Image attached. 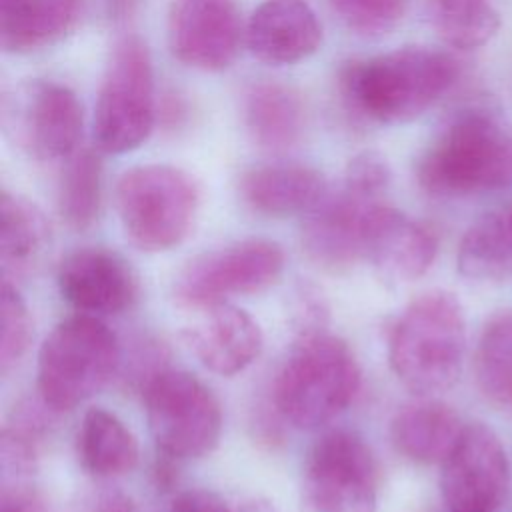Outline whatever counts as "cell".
Here are the masks:
<instances>
[{"label":"cell","instance_id":"obj_1","mask_svg":"<svg viewBox=\"0 0 512 512\" xmlns=\"http://www.w3.org/2000/svg\"><path fill=\"white\" fill-rule=\"evenodd\" d=\"M458 62L434 48L402 46L340 70L342 100L376 124H406L432 108L458 80Z\"/></svg>","mask_w":512,"mask_h":512},{"label":"cell","instance_id":"obj_2","mask_svg":"<svg viewBox=\"0 0 512 512\" xmlns=\"http://www.w3.org/2000/svg\"><path fill=\"white\" fill-rule=\"evenodd\" d=\"M466 352V318L448 290L416 296L396 318L388 336V362L396 378L426 396L454 386Z\"/></svg>","mask_w":512,"mask_h":512},{"label":"cell","instance_id":"obj_3","mask_svg":"<svg viewBox=\"0 0 512 512\" xmlns=\"http://www.w3.org/2000/svg\"><path fill=\"white\" fill-rule=\"evenodd\" d=\"M416 180L438 198H464L512 186V134L490 114L452 118L416 164Z\"/></svg>","mask_w":512,"mask_h":512},{"label":"cell","instance_id":"obj_4","mask_svg":"<svg viewBox=\"0 0 512 512\" xmlns=\"http://www.w3.org/2000/svg\"><path fill=\"white\" fill-rule=\"evenodd\" d=\"M360 364L338 336H302L276 374V412L296 428H318L344 412L360 390Z\"/></svg>","mask_w":512,"mask_h":512},{"label":"cell","instance_id":"obj_5","mask_svg":"<svg viewBox=\"0 0 512 512\" xmlns=\"http://www.w3.org/2000/svg\"><path fill=\"white\" fill-rule=\"evenodd\" d=\"M120 364L114 332L90 314L62 320L38 350L36 388L52 412L80 406L100 392Z\"/></svg>","mask_w":512,"mask_h":512},{"label":"cell","instance_id":"obj_6","mask_svg":"<svg viewBox=\"0 0 512 512\" xmlns=\"http://www.w3.org/2000/svg\"><path fill=\"white\" fill-rule=\"evenodd\" d=\"M200 206L196 180L170 164H142L120 174L116 210L130 244L166 252L190 234Z\"/></svg>","mask_w":512,"mask_h":512},{"label":"cell","instance_id":"obj_7","mask_svg":"<svg viewBox=\"0 0 512 512\" xmlns=\"http://www.w3.org/2000/svg\"><path fill=\"white\" fill-rule=\"evenodd\" d=\"M156 120L154 68L146 42L124 34L114 44L96 96L92 136L100 152L126 154L142 146Z\"/></svg>","mask_w":512,"mask_h":512},{"label":"cell","instance_id":"obj_8","mask_svg":"<svg viewBox=\"0 0 512 512\" xmlns=\"http://www.w3.org/2000/svg\"><path fill=\"white\" fill-rule=\"evenodd\" d=\"M146 420L160 454L174 460L210 454L222 434L214 392L184 370H160L144 386Z\"/></svg>","mask_w":512,"mask_h":512},{"label":"cell","instance_id":"obj_9","mask_svg":"<svg viewBox=\"0 0 512 512\" xmlns=\"http://www.w3.org/2000/svg\"><path fill=\"white\" fill-rule=\"evenodd\" d=\"M380 470L366 440L330 430L310 448L300 482V512H376Z\"/></svg>","mask_w":512,"mask_h":512},{"label":"cell","instance_id":"obj_10","mask_svg":"<svg viewBox=\"0 0 512 512\" xmlns=\"http://www.w3.org/2000/svg\"><path fill=\"white\" fill-rule=\"evenodd\" d=\"M2 124L26 156L40 162L68 160L82 138L84 112L66 84L28 80L4 96Z\"/></svg>","mask_w":512,"mask_h":512},{"label":"cell","instance_id":"obj_11","mask_svg":"<svg viewBox=\"0 0 512 512\" xmlns=\"http://www.w3.org/2000/svg\"><path fill=\"white\" fill-rule=\"evenodd\" d=\"M284 250L266 238H246L194 258L176 278L174 298L188 308H206L230 296L258 294L284 270Z\"/></svg>","mask_w":512,"mask_h":512},{"label":"cell","instance_id":"obj_12","mask_svg":"<svg viewBox=\"0 0 512 512\" xmlns=\"http://www.w3.org/2000/svg\"><path fill=\"white\" fill-rule=\"evenodd\" d=\"M508 484L510 466L498 434L482 422L464 424L442 462L440 494L446 512H496Z\"/></svg>","mask_w":512,"mask_h":512},{"label":"cell","instance_id":"obj_13","mask_svg":"<svg viewBox=\"0 0 512 512\" xmlns=\"http://www.w3.org/2000/svg\"><path fill=\"white\" fill-rule=\"evenodd\" d=\"M242 38L246 28L236 0H170L166 40L180 64L220 72L236 60Z\"/></svg>","mask_w":512,"mask_h":512},{"label":"cell","instance_id":"obj_14","mask_svg":"<svg viewBox=\"0 0 512 512\" xmlns=\"http://www.w3.org/2000/svg\"><path fill=\"white\" fill-rule=\"evenodd\" d=\"M380 200V196L360 194L346 186L324 196L302 226V246L308 258L330 272L352 268L364 258L368 218Z\"/></svg>","mask_w":512,"mask_h":512},{"label":"cell","instance_id":"obj_15","mask_svg":"<svg viewBox=\"0 0 512 512\" xmlns=\"http://www.w3.org/2000/svg\"><path fill=\"white\" fill-rule=\"evenodd\" d=\"M58 290L80 312L118 314L138 296V278L132 266L106 248H80L58 266Z\"/></svg>","mask_w":512,"mask_h":512},{"label":"cell","instance_id":"obj_16","mask_svg":"<svg viewBox=\"0 0 512 512\" xmlns=\"http://www.w3.org/2000/svg\"><path fill=\"white\" fill-rule=\"evenodd\" d=\"M438 252L436 234L404 212L376 202L366 228L364 258L388 280L412 282L424 276Z\"/></svg>","mask_w":512,"mask_h":512},{"label":"cell","instance_id":"obj_17","mask_svg":"<svg viewBox=\"0 0 512 512\" xmlns=\"http://www.w3.org/2000/svg\"><path fill=\"white\" fill-rule=\"evenodd\" d=\"M250 54L268 66H292L322 44V24L308 0H264L246 22Z\"/></svg>","mask_w":512,"mask_h":512},{"label":"cell","instance_id":"obj_18","mask_svg":"<svg viewBox=\"0 0 512 512\" xmlns=\"http://www.w3.org/2000/svg\"><path fill=\"white\" fill-rule=\"evenodd\" d=\"M204 316L182 336L202 366L220 376L246 370L262 352L264 336L258 322L242 308L218 302L202 308Z\"/></svg>","mask_w":512,"mask_h":512},{"label":"cell","instance_id":"obj_19","mask_svg":"<svg viewBox=\"0 0 512 512\" xmlns=\"http://www.w3.org/2000/svg\"><path fill=\"white\" fill-rule=\"evenodd\" d=\"M238 192L254 212L284 218L316 208L326 196V178L304 164H262L242 172Z\"/></svg>","mask_w":512,"mask_h":512},{"label":"cell","instance_id":"obj_20","mask_svg":"<svg viewBox=\"0 0 512 512\" xmlns=\"http://www.w3.org/2000/svg\"><path fill=\"white\" fill-rule=\"evenodd\" d=\"M242 122L250 140L266 152L294 148L306 128L300 94L280 82H256L242 98Z\"/></svg>","mask_w":512,"mask_h":512},{"label":"cell","instance_id":"obj_21","mask_svg":"<svg viewBox=\"0 0 512 512\" xmlns=\"http://www.w3.org/2000/svg\"><path fill=\"white\" fill-rule=\"evenodd\" d=\"M82 16V0H0V46L32 54L60 42Z\"/></svg>","mask_w":512,"mask_h":512},{"label":"cell","instance_id":"obj_22","mask_svg":"<svg viewBox=\"0 0 512 512\" xmlns=\"http://www.w3.org/2000/svg\"><path fill=\"white\" fill-rule=\"evenodd\" d=\"M462 430L464 424L456 410L434 398L402 406L390 424L394 448L418 464H442L456 446Z\"/></svg>","mask_w":512,"mask_h":512},{"label":"cell","instance_id":"obj_23","mask_svg":"<svg viewBox=\"0 0 512 512\" xmlns=\"http://www.w3.org/2000/svg\"><path fill=\"white\" fill-rule=\"evenodd\" d=\"M50 244L44 212L26 196L8 190L0 196V266L2 280L24 278L38 266Z\"/></svg>","mask_w":512,"mask_h":512},{"label":"cell","instance_id":"obj_24","mask_svg":"<svg viewBox=\"0 0 512 512\" xmlns=\"http://www.w3.org/2000/svg\"><path fill=\"white\" fill-rule=\"evenodd\" d=\"M82 468L96 478L124 476L138 464V442L130 428L104 408H90L76 434Z\"/></svg>","mask_w":512,"mask_h":512},{"label":"cell","instance_id":"obj_25","mask_svg":"<svg viewBox=\"0 0 512 512\" xmlns=\"http://www.w3.org/2000/svg\"><path fill=\"white\" fill-rule=\"evenodd\" d=\"M458 272L474 282H500L512 272V226L508 212L480 216L464 232L456 252Z\"/></svg>","mask_w":512,"mask_h":512},{"label":"cell","instance_id":"obj_26","mask_svg":"<svg viewBox=\"0 0 512 512\" xmlns=\"http://www.w3.org/2000/svg\"><path fill=\"white\" fill-rule=\"evenodd\" d=\"M472 366L476 388L484 400L512 410V310L494 312L484 322Z\"/></svg>","mask_w":512,"mask_h":512},{"label":"cell","instance_id":"obj_27","mask_svg":"<svg viewBox=\"0 0 512 512\" xmlns=\"http://www.w3.org/2000/svg\"><path fill=\"white\" fill-rule=\"evenodd\" d=\"M426 16L438 38L458 50L480 48L500 30L492 0H426Z\"/></svg>","mask_w":512,"mask_h":512},{"label":"cell","instance_id":"obj_28","mask_svg":"<svg viewBox=\"0 0 512 512\" xmlns=\"http://www.w3.org/2000/svg\"><path fill=\"white\" fill-rule=\"evenodd\" d=\"M102 202V162L92 150H76L58 182V212L72 230L94 224Z\"/></svg>","mask_w":512,"mask_h":512},{"label":"cell","instance_id":"obj_29","mask_svg":"<svg viewBox=\"0 0 512 512\" xmlns=\"http://www.w3.org/2000/svg\"><path fill=\"white\" fill-rule=\"evenodd\" d=\"M46 416L32 404L18 406L0 434L2 484L26 482L38 464L40 444L46 436Z\"/></svg>","mask_w":512,"mask_h":512},{"label":"cell","instance_id":"obj_30","mask_svg":"<svg viewBox=\"0 0 512 512\" xmlns=\"http://www.w3.org/2000/svg\"><path fill=\"white\" fill-rule=\"evenodd\" d=\"M32 338L28 306L12 282L2 280L0 292V372L6 374L26 354Z\"/></svg>","mask_w":512,"mask_h":512},{"label":"cell","instance_id":"obj_31","mask_svg":"<svg viewBox=\"0 0 512 512\" xmlns=\"http://www.w3.org/2000/svg\"><path fill=\"white\" fill-rule=\"evenodd\" d=\"M410 0H328L340 22L358 36H380L398 26Z\"/></svg>","mask_w":512,"mask_h":512},{"label":"cell","instance_id":"obj_32","mask_svg":"<svg viewBox=\"0 0 512 512\" xmlns=\"http://www.w3.org/2000/svg\"><path fill=\"white\" fill-rule=\"evenodd\" d=\"M388 184H390V168L386 158L374 150H364L348 162L342 186L360 194L382 198Z\"/></svg>","mask_w":512,"mask_h":512},{"label":"cell","instance_id":"obj_33","mask_svg":"<svg viewBox=\"0 0 512 512\" xmlns=\"http://www.w3.org/2000/svg\"><path fill=\"white\" fill-rule=\"evenodd\" d=\"M0 512H54L46 498L28 482L2 484Z\"/></svg>","mask_w":512,"mask_h":512},{"label":"cell","instance_id":"obj_34","mask_svg":"<svg viewBox=\"0 0 512 512\" xmlns=\"http://www.w3.org/2000/svg\"><path fill=\"white\" fill-rule=\"evenodd\" d=\"M170 512H234V508H230L228 502L212 490L192 488L180 492L172 500Z\"/></svg>","mask_w":512,"mask_h":512},{"label":"cell","instance_id":"obj_35","mask_svg":"<svg viewBox=\"0 0 512 512\" xmlns=\"http://www.w3.org/2000/svg\"><path fill=\"white\" fill-rule=\"evenodd\" d=\"M82 512H138L134 500L118 488L98 490L82 502Z\"/></svg>","mask_w":512,"mask_h":512},{"label":"cell","instance_id":"obj_36","mask_svg":"<svg viewBox=\"0 0 512 512\" xmlns=\"http://www.w3.org/2000/svg\"><path fill=\"white\" fill-rule=\"evenodd\" d=\"M140 2L142 0H104V10L116 28H126L136 18Z\"/></svg>","mask_w":512,"mask_h":512},{"label":"cell","instance_id":"obj_37","mask_svg":"<svg viewBox=\"0 0 512 512\" xmlns=\"http://www.w3.org/2000/svg\"><path fill=\"white\" fill-rule=\"evenodd\" d=\"M234 512H280V510L272 500L264 496H248L242 502H238Z\"/></svg>","mask_w":512,"mask_h":512},{"label":"cell","instance_id":"obj_38","mask_svg":"<svg viewBox=\"0 0 512 512\" xmlns=\"http://www.w3.org/2000/svg\"><path fill=\"white\" fill-rule=\"evenodd\" d=\"M508 220H510V226H512V208L508 210Z\"/></svg>","mask_w":512,"mask_h":512}]
</instances>
